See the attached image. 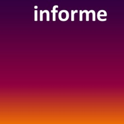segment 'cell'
Masks as SVG:
<instances>
[{
	"label": "cell",
	"instance_id": "6da1fadb",
	"mask_svg": "<svg viewBox=\"0 0 124 124\" xmlns=\"http://www.w3.org/2000/svg\"><path fill=\"white\" fill-rule=\"evenodd\" d=\"M69 17V12L66 10H61L58 13V18L61 21H66Z\"/></svg>",
	"mask_w": 124,
	"mask_h": 124
},
{
	"label": "cell",
	"instance_id": "7a4b0ae2",
	"mask_svg": "<svg viewBox=\"0 0 124 124\" xmlns=\"http://www.w3.org/2000/svg\"><path fill=\"white\" fill-rule=\"evenodd\" d=\"M107 13L105 10H100L97 13V18L100 21H105L107 20V18L102 19L101 16H107Z\"/></svg>",
	"mask_w": 124,
	"mask_h": 124
},
{
	"label": "cell",
	"instance_id": "3957f363",
	"mask_svg": "<svg viewBox=\"0 0 124 124\" xmlns=\"http://www.w3.org/2000/svg\"><path fill=\"white\" fill-rule=\"evenodd\" d=\"M58 7H59V6L58 5H55L53 6L52 10L51 11V12L52 13V20H53V21H56V13L58 12V10H56V9Z\"/></svg>",
	"mask_w": 124,
	"mask_h": 124
},
{
	"label": "cell",
	"instance_id": "277c9868",
	"mask_svg": "<svg viewBox=\"0 0 124 124\" xmlns=\"http://www.w3.org/2000/svg\"><path fill=\"white\" fill-rule=\"evenodd\" d=\"M78 12V10H71V21H74L75 20V14L77 13Z\"/></svg>",
	"mask_w": 124,
	"mask_h": 124
},
{
	"label": "cell",
	"instance_id": "5b68a950",
	"mask_svg": "<svg viewBox=\"0 0 124 124\" xmlns=\"http://www.w3.org/2000/svg\"><path fill=\"white\" fill-rule=\"evenodd\" d=\"M43 13H46V21H49L50 20V14H49V12L48 10H44V11H43Z\"/></svg>",
	"mask_w": 124,
	"mask_h": 124
},
{
	"label": "cell",
	"instance_id": "8992f818",
	"mask_svg": "<svg viewBox=\"0 0 124 124\" xmlns=\"http://www.w3.org/2000/svg\"><path fill=\"white\" fill-rule=\"evenodd\" d=\"M89 14L92 13V21H95V12L94 10H90L89 11H88Z\"/></svg>",
	"mask_w": 124,
	"mask_h": 124
},
{
	"label": "cell",
	"instance_id": "52a82bcc",
	"mask_svg": "<svg viewBox=\"0 0 124 124\" xmlns=\"http://www.w3.org/2000/svg\"><path fill=\"white\" fill-rule=\"evenodd\" d=\"M79 21H82L83 20V14L85 13V10H84L83 11H82L81 10H79Z\"/></svg>",
	"mask_w": 124,
	"mask_h": 124
},
{
	"label": "cell",
	"instance_id": "ba28073f",
	"mask_svg": "<svg viewBox=\"0 0 124 124\" xmlns=\"http://www.w3.org/2000/svg\"><path fill=\"white\" fill-rule=\"evenodd\" d=\"M34 20L35 21H37L38 20V11L37 10H34Z\"/></svg>",
	"mask_w": 124,
	"mask_h": 124
},
{
	"label": "cell",
	"instance_id": "9c48e42d",
	"mask_svg": "<svg viewBox=\"0 0 124 124\" xmlns=\"http://www.w3.org/2000/svg\"><path fill=\"white\" fill-rule=\"evenodd\" d=\"M85 13L86 14V21H88L89 20V14L88 11L87 10H85Z\"/></svg>",
	"mask_w": 124,
	"mask_h": 124
},
{
	"label": "cell",
	"instance_id": "30bf717a",
	"mask_svg": "<svg viewBox=\"0 0 124 124\" xmlns=\"http://www.w3.org/2000/svg\"><path fill=\"white\" fill-rule=\"evenodd\" d=\"M43 13L42 10H40V21H43Z\"/></svg>",
	"mask_w": 124,
	"mask_h": 124
},
{
	"label": "cell",
	"instance_id": "8fae6325",
	"mask_svg": "<svg viewBox=\"0 0 124 124\" xmlns=\"http://www.w3.org/2000/svg\"><path fill=\"white\" fill-rule=\"evenodd\" d=\"M34 8L35 9H37V6H34Z\"/></svg>",
	"mask_w": 124,
	"mask_h": 124
}]
</instances>
